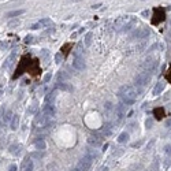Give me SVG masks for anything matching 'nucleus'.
<instances>
[{
    "label": "nucleus",
    "instance_id": "7",
    "mask_svg": "<svg viewBox=\"0 0 171 171\" xmlns=\"http://www.w3.org/2000/svg\"><path fill=\"white\" fill-rule=\"evenodd\" d=\"M49 25H52V22H51V19H48V18H44V19H41V21H39V22H36L34 25H32V29H44L45 26H49Z\"/></svg>",
    "mask_w": 171,
    "mask_h": 171
},
{
    "label": "nucleus",
    "instance_id": "9",
    "mask_svg": "<svg viewBox=\"0 0 171 171\" xmlns=\"http://www.w3.org/2000/svg\"><path fill=\"white\" fill-rule=\"evenodd\" d=\"M73 67H74L77 71L85 70V60L82 58H75L74 62H73Z\"/></svg>",
    "mask_w": 171,
    "mask_h": 171
},
{
    "label": "nucleus",
    "instance_id": "4",
    "mask_svg": "<svg viewBox=\"0 0 171 171\" xmlns=\"http://www.w3.org/2000/svg\"><path fill=\"white\" fill-rule=\"evenodd\" d=\"M166 18V13L163 8H155L153 10V16H152V23L158 25L159 22H163Z\"/></svg>",
    "mask_w": 171,
    "mask_h": 171
},
{
    "label": "nucleus",
    "instance_id": "20",
    "mask_svg": "<svg viewBox=\"0 0 171 171\" xmlns=\"http://www.w3.org/2000/svg\"><path fill=\"white\" fill-rule=\"evenodd\" d=\"M67 78H68V75L66 74V71H60V73L58 74V80L59 81H66Z\"/></svg>",
    "mask_w": 171,
    "mask_h": 171
},
{
    "label": "nucleus",
    "instance_id": "18",
    "mask_svg": "<svg viewBox=\"0 0 171 171\" xmlns=\"http://www.w3.org/2000/svg\"><path fill=\"white\" fill-rule=\"evenodd\" d=\"M163 89H164V85L161 84V82H159V84L155 86V89H153V94H160Z\"/></svg>",
    "mask_w": 171,
    "mask_h": 171
},
{
    "label": "nucleus",
    "instance_id": "14",
    "mask_svg": "<svg viewBox=\"0 0 171 171\" xmlns=\"http://www.w3.org/2000/svg\"><path fill=\"white\" fill-rule=\"evenodd\" d=\"M73 48V44H70V42H68V44H65V45L62 47V49L60 51L63 52V55L65 56H67L68 55V52H70V49Z\"/></svg>",
    "mask_w": 171,
    "mask_h": 171
},
{
    "label": "nucleus",
    "instance_id": "28",
    "mask_svg": "<svg viewBox=\"0 0 171 171\" xmlns=\"http://www.w3.org/2000/svg\"><path fill=\"white\" fill-rule=\"evenodd\" d=\"M146 126H148V127H151V126H152V122H151V120H146Z\"/></svg>",
    "mask_w": 171,
    "mask_h": 171
},
{
    "label": "nucleus",
    "instance_id": "11",
    "mask_svg": "<svg viewBox=\"0 0 171 171\" xmlns=\"http://www.w3.org/2000/svg\"><path fill=\"white\" fill-rule=\"evenodd\" d=\"M153 116H155V119H158V120L163 119L166 116L164 108H155V110H153Z\"/></svg>",
    "mask_w": 171,
    "mask_h": 171
},
{
    "label": "nucleus",
    "instance_id": "30",
    "mask_svg": "<svg viewBox=\"0 0 171 171\" xmlns=\"http://www.w3.org/2000/svg\"><path fill=\"white\" fill-rule=\"evenodd\" d=\"M167 127H171V120H168L167 122Z\"/></svg>",
    "mask_w": 171,
    "mask_h": 171
},
{
    "label": "nucleus",
    "instance_id": "17",
    "mask_svg": "<svg viewBox=\"0 0 171 171\" xmlns=\"http://www.w3.org/2000/svg\"><path fill=\"white\" fill-rule=\"evenodd\" d=\"M23 13H25V10H15V11L8 13V14H7V16H8V18H13V16H19V15H22Z\"/></svg>",
    "mask_w": 171,
    "mask_h": 171
},
{
    "label": "nucleus",
    "instance_id": "6",
    "mask_svg": "<svg viewBox=\"0 0 171 171\" xmlns=\"http://www.w3.org/2000/svg\"><path fill=\"white\" fill-rule=\"evenodd\" d=\"M130 22V16H120L115 21V29H126Z\"/></svg>",
    "mask_w": 171,
    "mask_h": 171
},
{
    "label": "nucleus",
    "instance_id": "25",
    "mask_svg": "<svg viewBox=\"0 0 171 171\" xmlns=\"http://www.w3.org/2000/svg\"><path fill=\"white\" fill-rule=\"evenodd\" d=\"M60 55H62V52H60V54H58V55L55 56V60L58 62V63H59V62H60Z\"/></svg>",
    "mask_w": 171,
    "mask_h": 171
},
{
    "label": "nucleus",
    "instance_id": "1",
    "mask_svg": "<svg viewBox=\"0 0 171 171\" xmlns=\"http://www.w3.org/2000/svg\"><path fill=\"white\" fill-rule=\"evenodd\" d=\"M138 93H140V91L136 86H133V85H123L119 89V92H118L122 103H125L126 106H132L137 100Z\"/></svg>",
    "mask_w": 171,
    "mask_h": 171
},
{
    "label": "nucleus",
    "instance_id": "8",
    "mask_svg": "<svg viewBox=\"0 0 171 171\" xmlns=\"http://www.w3.org/2000/svg\"><path fill=\"white\" fill-rule=\"evenodd\" d=\"M148 36H149V29L142 28V29L136 30L134 34H133V37H136V39H138V40H142V39H145V37H148Z\"/></svg>",
    "mask_w": 171,
    "mask_h": 171
},
{
    "label": "nucleus",
    "instance_id": "31",
    "mask_svg": "<svg viewBox=\"0 0 171 171\" xmlns=\"http://www.w3.org/2000/svg\"><path fill=\"white\" fill-rule=\"evenodd\" d=\"M71 171H81V170H78V168H75V170H71Z\"/></svg>",
    "mask_w": 171,
    "mask_h": 171
},
{
    "label": "nucleus",
    "instance_id": "22",
    "mask_svg": "<svg viewBox=\"0 0 171 171\" xmlns=\"http://www.w3.org/2000/svg\"><path fill=\"white\" fill-rule=\"evenodd\" d=\"M11 115H13V114H11V111H7V114L4 115V122H11V119H13V118H11Z\"/></svg>",
    "mask_w": 171,
    "mask_h": 171
},
{
    "label": "nucleus",
    "instance_id": "19",
    "mask_svg": "<svg viewBox=\"0 0 171 171\" xmlns=\"http://www.w3.org/2000/svg\"><path fill=\"white\" fill-rule=\"evenodd\" d=\"M92 37H93V34H92L91 32L86 33V36H85V45L89 47L92 44Z\"/></svg>",
    "mask_w": 171,
    "mask_h": 171
},
{
    "label": "nucleus",
    "instance_id": "12",
    "mask_svg": "<svg viewBox=\"0 0 171 171\" xmlns=\"http://www.w3.org/2000/svg\"><path fill=\"white\" fill-rule=\"evenodd\" d=\"M18 126H19V116L14 115L13 119H11V122H10V127L13 130H16V129H18Z\"/></svg>",
    "mask_w": 171,
    "mask_h": 171
},
{
    "label": "nucleus",
    "instance_id": "13",
    "mask_svg": "<svg viewBox=\"0 0 171 171\" xmlns=\"http://www.w3.org/2000/svg\"><path fill=\"white\" fill-rule=\"evenodd\" d=\"M21 21L18 19V18H13V19H10L8 22H7V26L10 28V29H13V28H16V26H19Z\"/></svg>",
    "mask_w": 171,
    "mask_h": 171
},
{
    "label": "nucleus",
    "instance_id": "15",
    "mask_svg": "<svg viewBox=\"0 0 171 171\" xmlns=\"http://www.w3.org/2000/svg\"><path fill=\"white\" fill-rule=\"evenodd\" d=\"M8 48H10V41L8 40H1L0 41V49L1 51H7Z\"/></svg>",
    "mask_w": 171,
    "mask_h": 171
},
{
    "label": "nucleus",
    "instance_id": "27",
    "mask_svg": "<svg viewBox=\"0 0 171 171\" xmlns=\"http://www.w3.org/2000/svg\"><path fill=\"white\" fill-rule=\"evenodd\" d=\"M49 78H51V74H47V75H45V78H44V81H45V82H47V81H48Z\"/></svg>",
    "mask_w": 171,
    "mask_h": 171
},
{
    "label": "nucleus",
    "instance_id": "21",
    "mask_svg": "<svg viewBox=\"0 0 171 171\" xmlns=\"http://www.w3.org/2000/svg\"><path fill=\"white\" fill-rule=\"evenodd\" d=\"M89 144H92V145H94V146H97L100 142H99V138L97 137H89Z\"/></svg>",
    "mask_w": 171,
    "mask_h": 171
},
{
    "label": "nucleus",
    "instance_id": "23",
    "mask_svg": "<svg viewBox=\"0 0 171 171\" xmlns=\"http://www.w3.org/2000/svg\"><path fill=\"white\" fill-rule=\"evenodd\" d=\"M166 80H167L168 82H170V84H171V67L168 68L167 71H166Z\"/></svg>",
    "mask_w": 171,
    "mask_h": 171
},
{
    "label": "nucleus",
    "instance_id": "29",
    "mask_svg": "<svg viewBox=\"0 0 171 171\" xmlns=\"http://www.w3.org/2000/svg\"><path fill=\"white\" fill-rule=\"evenodd\" d=\"M15 170H16L15 166H11V167H10V171H15Z\"/></svg>",
    "mask_w": 171,
    "mask_h": 171
},
{
    "label": "nucleus",
    "instance_id": "26",
    "mask_svg": "<svg viewBox=\"0 0 171 171\" xmlns=\"http://www.w3.org/2000/svg\"><path fill=\"white\" fill-rule=\"evenodd\" d=\"M25 41H26V42H30V41H32V36H28V37L25 39Z\"/></svg>",
    "mask_w": 171,
    "mask_h": 171
},
{
    "label": "nucleus",
    "instance_id": "32",
    "mask_svg": "<svg viewBox=\"0 0 171 171\" xmlns=\"http://www.w3.org/2000/svg\"><path fill=\"white\" fill-rule=\"evenodd\" d=\"M0 94H1V88H0Z\"/></svg>",
    "mask_w": 171,
    "mask_h": 171
},
{
    "label": "nucleus",
    "instance_id": "10",
    "mask_svg": "<svg viewBox=\"0 0 171 171\" xmlns=\"http://www.w3.org/2000/svg\"><path fill=\"white\" fill-rule=\"evenodd\" d=\"M126 104L125 103H120V104H118L116 106V114H118V119H122L123 116H125V114H126Z\"/></svg>",
    "mask_w": 171,
    "mask_h": 171
},
{
    "label": "nucleus",
    "instance_id": "3",
    "mask_svg": "<svg viewBox=\"0 0 171 171\" xmlns=\"http://www.w3.org/2000/svg\"><path fill=\"white\" fill-rule=\"evenodd\" d=\"M151 73L149 71H145V73H138V74L136 75V78H134V84L137 85V86H146V85L151 82Z\"/></svg>",
    "mask_w": 171,
    "mask_h": 171
},
{
    "label": "nucleus",
    "instance_id": "2",
    "mask_svg": "<svg viewBox=\"0 0 171 171\" xmlns=\"http://www.w3.org/2000/svg\"><path fill=\"white\" fill-rule=\"evenodd\" d=\"M32 60L33 59L30 58L29 55H23L22 58L19 59V62H18V67H16L15 73H14V75H13V80H16V78L21 77L23 73H26L28 67H29L30 63H32Z\"/></svg>",
    "mask_w": 171,
    "mask_h": 171
},
{
    "label": "nucleus",
    "instance_id": "5",
    "mask_svg": "<svg viewBox=\"0 0 171 171\" xmlns=\"http://www.w3.org/2000/svg\"><path fill=\"white\" fill-rule=\"evenodd\" d=\"M92 160H93V159H92L89 155H86L85 158H82L80 160V163H78V170L88 171L89 168H91V166H92Z\"/></svg>",
    "mask_w": 171,
    "mask_h": 171
},
{
    "label": "nucleus",
    "instance_id": "24",
    "mask_svg": "<svg viewBox=\"0 0 171 171\" xmlns=\"http://www.w3.org/2000/svg\"><path fill=\"white\" fill-rule=\"evenodd\" d=\"M101 7V4L99 3V4H93V6H92V8H93V10H97V8H100Z\"/></svg>",
    "mask_w": 171,
    "mask_h": 171
},
{
    "label": "nucleus",
    "instance_id": "16",
    "mask_svg": "<svg viewBox=\"0 0 171 171\" xmlns=\"http://www.w3.org/2000/svg\"><path fill=\"white\" fill-rule=\"evenodd\" d=\"M127 140H129V133H126V132L122 133V134L118 137V142H119V144H123V142H126Z\"/></svg>",
    "mask_w": 171,
    "mask_h": 171
}]
</instances>
